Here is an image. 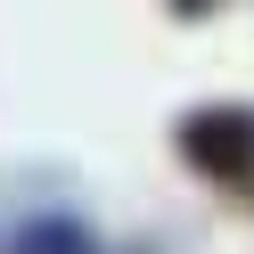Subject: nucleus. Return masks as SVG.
<instances>
[{
  "instance_id": "f257e3e1",
  "label": "nucleus",
  "mask_w": 254,
  "mask_h": 254,
  "mask_svg": "<svg viewBox=\"0 0 254 254\" xmlns=\"http://www.w3.org/2000/svg\"><path fill=\"white\" fill-rule=\"evenodd\" d=\"M172 148L230 197H254V107H189Z\"/></svg>"
},
{
  "instance_id": "f03ea898",
  "label": "nucleus",
  "mask_w": 254,
  "mask_h": 254,
  "mask_svg": "<svg viewBox=\"0 0 254 254\" xmlns=\"http://www.w3.org/2000/svg\"><path fill=\"white\" fill-rule=\"evenodd\" d=\"M172 17H205V8H213V0H164Z\"/></svg>"
}]
</instances>
